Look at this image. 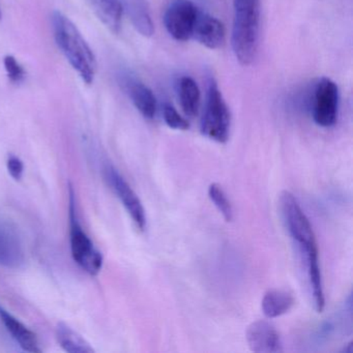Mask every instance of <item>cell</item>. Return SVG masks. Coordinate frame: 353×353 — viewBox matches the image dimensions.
Here are the masks:
<instances>
[{"instance_id": "cell-1", "label": "cell", "mask_w": 353, "mask_h": 353, "mask_svg": "<svg viewBox=\"0 0 353 353\" xmlns=\"http://www.w3.org/2000/svg\"><path fill=\"white\" fill-rule=\"evenodd\" d=\"M279 201L287 231L301 255L305 256L310 286L319 288L322 284L321 270L318 258L317 241L311 223L296 198L290 192L283 191Z\"/></svg>"}, {"instance_id": "cell-16", "label": "cell", "mask_w": 353, "mask_h": 353, "mask_svg": "<svg viewBox=\"0 0 353 353\" xmlns=\"http://www.w3.org/2000/svg\"><path fill=\"white\" fill-rule=\"evenodd\" d=\"M57 339L63 350L69 353H94L92 345L79 334L61 322L57 326Z\"/></svg>"}, {"instance_id": "cell-23", "label": "cell", "mask_w": 353, "mask_h": 353, "mask_svg": "<svg viewBox=\"0 0 353 353\" xmlns=\"http://www.w3.org/2000/svg\"><path fill=\"white\" fill-rule=\"evenodd\" d=\"M0 19H1V12H0Z\"/></svg>"}, {"instance_id": "cell-12", "label": "cell", "mask_w": 353, "mask_h": 353, "mask_svg": "<svg viewBox=\"0 0 353 353\" xmlns=\"http://www.w3.org/2000/svg\"><path fill=\"white\" fill-rule=\"evenodd\" d=\"M121 83L136 109L145 119H154L157 112V100L154 92L145 84L130 76L123 77Z\"/></svg>"}, {"instance_id": "cell-17", "label": "cell", "mask_w": 353, "mask_h": 353, "mask_svg": "<svg viewBox=\"0 0 353 353\" xmlns=\"http://www.w3.org/2000/svg\"><path fill=\"white\" fill-rule=\"evenodd\" d=\"M179 102L187 117H195L200 107V90L191 77H183L177 84Z\"/></svg>"}, {"instance_id": "cell-18", "label": "cell", "mask_w": 353, "mask_h": 353, "mask_svg": "<svg viewBox=\"0 0 353 353\" xmlns=\"http://www.w3.org/2000/svg\"><path fill=\"white\" fill-rule=\"evenodd\" d=\"M130 18L132 23L141 36L150 38L154 34V26L148 8L142 1L135 0L129 6Z\"/></svg>"}, {"instance_id": "cell-19", "label": "cell", "mask_w": 353, "mask_h": 353, "mask_svg": "<svg viewBox=\"0 0 353 353\" xmlns=\"http://www.w3.org/2000/svg\"><path fill=\"white\" fill-rule=\"evenodd\" d=\"M208 197L212 200L226 222L233 220V208L223 188L219 183H212L208 188Z\"/></svg>"}, {"instance_id": "cell-13", "label": "cell", "mask_w": 353, "mask_h": 353, "mask_svg": "<svg viewBox=\"0 0 353 353\" xmlns=\"http://www.w3.org/2000/svg\"><path fill=\"white\" fill-rule=\"evenodd\" d=\"M0 320L3 321L6 330L11 334L12 338L17 342V344L30 353L42 352L40 348L37 334L30 330L26 324L22 323L19 319L12 315L7 310L0 305Z\"/></svg>"}, {"instance_id": "cell-11", "label": "cell", "mask_w": 353, "mask_h": 353, "mask_svg": "<svg viewBox=\"0 0 353 353\" xmlns=\"http://www.w3.org/2000/svg\"><path fill=\"white\" fill-rule=\"evenodd\" d=\"M192 40L197 41L210 50L221 48L226 40L224 24L210 14L199 11Z\"/></svg>"}, {"instance_id": "cell-4", "label": "cell", "mask_w": 353, "mask_h": 353, "mask_svg": "<svg viewBox=\"0 0 353 353\" xmlns=\"http://www.w3.org/2000/svg\"><path fill=\"white\" fill-rule=\"evenodd\" d=\"M231 113L222 92L214 80L208 84L205 106L202 115L200 130L202 135L219 143H225L229 138Z\"/></svg>"}, {"instance_id": "cell-8", "label": "cell", "mask_w": 353, "mask_h": 353, "mask_svg": "<svg viewBox=\"0 0 353 353\" xmlns=\"http://www.w3.org/2000/svg\"><path fill=\"white\" fill-rule=\"evenodd\" d=\"M105 179L114 192L115 195L121 200L123 208H125L137 228L143 231L148 221H146L143 204L137 194L114 167L108 166L105 169Z\"/></svg>"}, {"instance_id": "cell-9", "label": "cell", "mask_w": 353, "mask_h": 353, "mask_svg": "<svg viewBox=\"0 0 353 353\" xmlns=\"http://www.w3.org/2000/svg\"><path fill=\"white\" fill-rule=\"evenodd\" d=\"M26 262L23 243L11 223L0 220V265L20 268Z\"/></svg>"}, {"instance_id": "cell-15", "label": "cell", "mask_w": 353, "mask_h": 353, "mask_svg": "<svg viewBox=\"0 0 353 353\" xmlns=\"http://www.w3.org/2000/svg\"><path fill=\"white\" fill-rule=\"evenodd\" d=\"M294 305V297L288 291L270 289L264 294L261 309L268 318H276L290 311Z\"/></svg>"}, {"instance_id": "cell-3", "label": "cell", "mask_w": 353, "mask_h": 353, "mask_svg": "<svg viewBox=\"0 0 353 353\" xmlns=\"http://www.w3.org/2000/svg\"><path fill=\"white\" fill-rule=\"evenodd\" d=\"M260 0H234L231 45L237 61L252 65L259 46Z\"/></svg>"}, {"instance_id": "cell-7", "label": "cell", "mask_w": 353, "mask_h": 353, "mask_svg": "<svg viewBox=\"0 0 353 353\" xmlns=\"http://www.w3.org/2000/svg\"><path fill=\"white\" fill-rule=\"evenodd\" d=\"M339 112V88L328 78H321L314 90L313 119L321 128L336 125Z\"/></svg>"}, {"instance_id": "cell-6", "label": "cell", "mask_w": 353, "mask_h": 353, "mask_svg": "<svg viewBox=\"0 0 353 353\" xmlns=\"http://www.w3.org/2000/svg\"><path fill=\"white\" fill-rule=\"evenodd\" d=\"M199 11L191 0H173L164 16L168 34L179 42L192 40Z\"/></svg>"}, {"instance_id": "cell-22", "label": "cell", "mask_w": 353, "mask_h": 353, "mask_svg": "<svg viewBox=\"0 0 353 353\" xmlns=\"http://www.w3.org/2000/svg\"><path fill=\"white\" fill-rule=\"evenodd\" d=\"M7 167L10 175L15 181H21L22 177H23L24 165L23 162L18 157L10 156L9 159H8Z\"/></svg>"}, {"instance_id": "cell-10", "label": "cell", "mask_w": 353, "mask_h": 353, "mask_svg": "<svg viewBox=\"0 0 353 353\" xmlns=\"http://www.w3.org/2000/svg\"><path fill=\"white\" fill-rule=\"evenodd\" d=\"M248 345L253 352L276 353L282 350L280 334L270 322L257 320L245 332Z\"/></svg>"}, {"instance_id": "cell-14", "label": "cell", "mask_w": 353, "mask_h": 353, "mask_svg": "<svg viewBox=\"0 0 353 353\" xmlns=\"http://www.w3.org/2000/svg\"><path fill=\"white\" fill-rule=\"evenodd\" d=\"M94 13L105 26L112 32H119L123 20V8L121 0H88Z\"/></svg>"}, {"instance_id": "cell-5", "label": "cell", "mask_w": 353, "mask_h": 353, "mask_svg": "<svg viewBox=\"0 0 353 353\" xmlns=\"http://www.w3.org/2000/svg\"><path fill=\"white\" fill-rule=\"evenodd\" d=\"M70 241L74 261L90 276H97L103 268L102 253L94 247L76 214L73 189H70Z\"/></svg>"}, {"instance_id": "cell-2", "label": "cell", "mask_w": 353, "mask_h": 353, "mask_svg": "<svg viewBox=\"0 0 353 353\" xmlns=\"http://www.w3.org/2000/svg\"><path fill=\"white\" fill-rule=\"evenodd\" d=\"M52 26L55 42L70 65L83 82L94 83L97 59L77 26L61 12L53 13Z\"/></svg>"}, {"instance_id": "cell-21", "label": "cell", "mask_w": 353, "mask_h": 353, "mask_svg": "<svg viewBox=\"0 0 353 353\" xmlns=\"http://www.w3.org/2000/svg\"><path fill=\"white\" fill-rule=\"evenodd\" d=\"M3 65L8 77L13 83L19 84L24 81L26 77V72L24 68L20 65L19 61L13 55H7L3 59Z\"/></svg>"}, {"instance_id": "cell-20", "label": "cell", "mask_w": 353, "mask_h": 353, "mask_svg": "<svg viewBox=\"0 0 353 353\" xmlns=\"http://www.w3.org/2000/svg\"><path fill=\"white\" fill-rule=\"evenodd\" d=\"M163 119L169 128L179 131H187L189 130L190 123L187 119H183L174 107L170 104H165L163 106Z\"/></svg>"}]
</instances>
